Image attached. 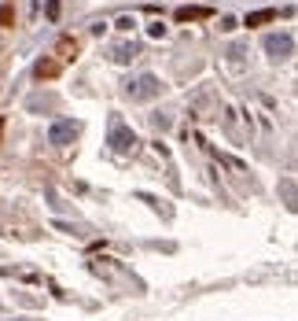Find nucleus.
Returning a JSON list of instances; mask_svg holds the SVG:
<instances>
[{
	"label": "nucleus",
	"instance_id": "nucleus-8",
	"mask_svg": "<svg viewBox=\"0 0 298 321\" xmlns=\"http://www.w3.org/2000/svg\"><path fill=\"white\" fill-rule=\"evenodd\" d=\"M55 74V63H37V78H52Z\"/></svg>",
	"mask_w": 298,
	"mask_h": 321
},
{
	"label": "nucleus",
	"instance_id": "nucleus-4",
	"mask_svg": "<svg viewBox=\"0 0 298 321\" xmlns=\"http://www.w3.org/2000/svg\"><path fill=\"white\" fill-rule=\"evenodd\" d=\"M265 52H269L273 59H287L291 52H294V41L284 34V37H269V41H265Z\"/></svg>",
	"mask_w": 298,
	"mask_h": 321
},
{
	"label": "nucleus",
	"instance_id": "nucleus-3",
	"mask_svg": "<svg viewBox=\"0 0 298 321\" xmlns=\"http://www.w3.org/2000/svg\"><path fill=\"white\" fill-rule=\"evenodd\" d=\"M74 137H77V122H70V118L55 122V126L48 129V141H52V144H59V148H63V144H70Z\"/></svg>",
	"mask_w": 298,
	"mask_h": 321
},
{
	"label": "nucleus",
	"instance_id": "nucleus-5",
	"mask_svg": "<svg viewBox=\"0 0 298 321\" xmlns=\"http://www.w3.org/2000/svg\"><path fill=\"white\" fill-rule=\"evenodd\" d=\"M210 8H181L177 11V22H192V19H206Z\"/></svg>",
	"mask_w": 298,
	"mask_h": 321
},
{
	"label": "nucleus",
	"instance_id": "nucleus-1",
	"mask_svg": "<svg viewBox=\"0 0 298 321\" xmlns=\"http://www.w3.org/2000/svg\"><path fill=\"white\" fill-rule=\"evenodd\" d=\"M159 93H162V82L155 78V74H144V78L129 82V96L133 100H151V96H159Z\"/></svg>",
	"mask_w": 298,
	"mask_h": 321
},
{
	"label": "nucleus",
	"instance_id": "nucleus-2",
	"mask_svg": "<svg viewBox=\"0 0 298 321\" xmlns=\"http://www.w3.org/2000/svg\"><path fill=\"white\" fill-rule=\"evenodd\" d=\"M111 148L114 151H129V148H136V137H133V129H125L122 126V118H111Z\"/></svg>",
	"mask_w": 298,
	"mask_h": 321
},
{
	"label": "nucleus",
	"instance_id": "nucleus-9",
	"mask_svg": "<svg viewBox=\"0 0 298 321\" xmlns=\"http://www.w3.org/2000/svg\"><path fill=\"white\" fill-rule=\"evenodd\" d=\"M0 129H4V122H0Z\"/></svg>",
	"mask_w": 298,
	"mask_h": 321
},
{
	"label": "nucleus",
	"instance_id": "nucleus-7",
	"mask_svg": "<svg viewBox=\"0 0 298 321\" xmlns=\"http://www.w3.org/2000/svg\"><path fill=\"white\" fill-rule=\"evenodd\" d=\"M59 52H63V59H74V56H77V41L63 37V41H59Z\"/></svg>",
	"mask_w": 298,
	"mask_h": 321
},
{
	"label": "nucleus",
	"instance_id": "nucleus-6",
	"mask_svg": "<svg viewBox=\"0 0 298 321\" xmlns=\"http://www.w3.org/2000/svg\"><path fill=\"white\" fill-rule=\"evenodd\" d=\"M273 19H276V11H273V8H265V11L247 15V26H261V22H273Z\"/></svg>",
	"mask_w": 298,
	"mask_h": 321
}]
</instances>
